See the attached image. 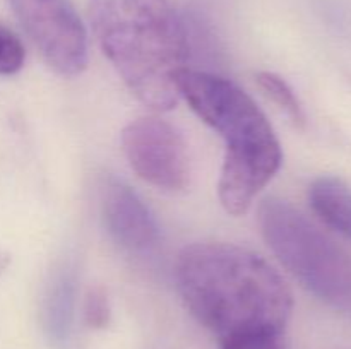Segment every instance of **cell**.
I'll return each mask as SVG.
<instances>
[{"label": "cell", "mask_w": 351, "mask_h": 349, "mask_svg": "<svg viewBox=\"0 0 351 349\" xmlns=\"http://www.w3.org/2000/svg\"><path fill=\"white\" fill-rule=\"evenodd\" d=\"M175 279L185 307L219 342L285 335L293 296L257 253L226 243L191 245L178 255Z\"/></svg>", "instance_id": "1"}, {"label": "cell", "mask_w": 351, "mask_h": 349, "mask_svg": "<svg viewBox=\"0 0 351 349\" xmlns=\"http://www.w3.org/2000/svg\"><path fill=\"white\" fill-rule=\"evenodd\" d=\"M308 198L315 214L331 229L351 240V188L336 177H321L311 185Z\"/></svg>", "instance_id": "8"}, {"label": "cell", "mask_w": 351, "mask_h": 349, "mask_svg": "<svg viewBox=\"0 0 351 349\" xmlns=\"http://www.w3.org/2000/svg\"><path fill=\"white\" fill-rule=\"evenodd\" d=\"M257 84L261 86V89H263V91L266 92L283 112L288 113V116H290L297 125H304L305 115L304 109H302L300 101H298L293 89L288 86V82L285 81L283 77L273 74V72H259V74H257Z\"/></svg>", "instance_id": "9"}, {"label": "cell", "mask_w": 351, "mask_h": 349, "mask_svg": "<svg viewBox=\"0 0 351 349\" xmlns=\"http://www.w3.org/2000/svg\"><path fill=\"white\" fill-rule=\"evenodd\" d=\"M101 214L112 238L130 252H147L160 240L151 211L122 180L105 178L101 185Z\"/></svg>", "instance_id": "7"}, {"label": "cell", "mask_w": 351, "mask_h": 349, "mask_svg": "<svg viewBox=\"0 0 351 349\" xmlns=\"http://www.w3.org/2000/svg\"><path fill=\"white\" fill-rule=\"evenodd\" d=\"M221 349H285V335L259 334L219 342Z\"/></svg>", "instance_id": "12"}, {"label": "cell", "mask_w": 351, "mask_h": 349, "mask_svg": "<svg viewBox=\"0 0 351 349\" xmlns=\"http://www.w3.org/2000/svg\"><path fill=\"white\" fill-rule=\"evenodd\" d=\"M48 65L65 77L88 65V34L69 0H7Z\"/></svg>", "instance_id": "5"}, {"label": "cell", "mask_w": 351, "mask_h": 349, "mask_svg": "<svg viewBox=\"0 0 351 349\" xmlns=\"http://www.w3.org/2000/svg\"><path fill=\"white\" fill-rule=\"evenodd\" d=\"M89 17L103 53L130 92L154 112L173 108L189 40L170 0H89Z\"/></svg>", "instance_id": "2"}, {"label": "cell", "mask_w": 351, "mask_h": 349, "mask_svg": "<svg viewBox=\"0 0 351 349\" xmlns=\"http://www.w3.org/2000/svg\"><path fill=\"white\" fill-rule=\"evenodd\" d=\"M84 320L91 328H103L110 322V305L103 287H91L86 294Z\"/></svg>", "instance_id": "11"}, {"label": "cell", "mask_w": 351, "mask_h": 349, "mask_svg": "<svg viewBox=\"0 0 351 349\" xmlns=\"http://www.w3.org/2000/svg\"><path fill=\"white\" fill-rule=\"evenodd\" d=\"M264 240L285 269L335 310L351 315V255L281 198L259 205Z\"/></svg>", "instance_id": "4"}, {"label": "cell", "mask_w": 351, "mask_h": 349, "mask_svg": "<svg viewBox=\"0 0 351 349\" xmlns=\"http://www.w3.org/2000/svg\"><path fill=\"white\" fill-rule=\"evenodd\" d=\"M122 146L130 168L153 187L167 192L185 190L191 163L180 132L167 120L141 116L123 129Z\"/></svg>", "instance_id": "6"}, {"label": "cell", "mask_w": 351, "mask_h": 349, "mask_svg": "<svg viewBox=\"0 0 351 349\" xmlns=\"http://www.w3.org/2000/svg\"><path fill=\"white\" fill-rule=\"evenodd\" d=\"M26 51L14 31L0 24V75H12L23 68Z\"/></svg>", "instance_id": "10"}, {"label": "cell", "mask_w": 351, "mask_h": 349, "mask_svg": "<svg viewBox=\"0 0 351 349\" xmlns=\"http://www.w3.org/2000/svg\"><path fill=\"white\" fill-rule=\"evenodd\" d=\"M178 91L225 140L219 201L228 214H245L281 166L283 154L273 127L245 91L219 75L184 68Z\"/></svg>", "instance_id": "3"}]
</instances>
